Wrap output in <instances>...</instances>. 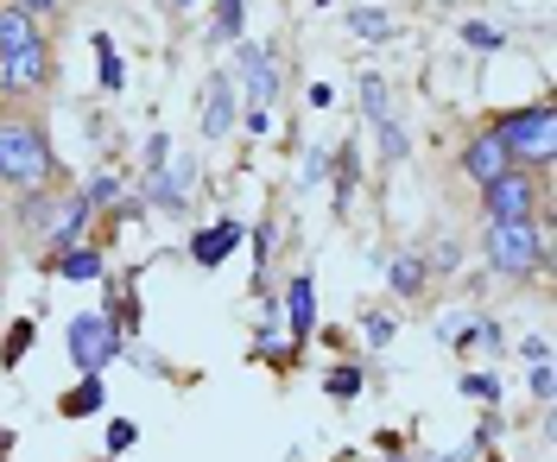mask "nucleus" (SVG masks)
I'll list each match as a JSON object with an SVG mask.
<instances>
[{"label": "nucleus", "mask_w": 557, "mask_h": 462, "mask_svg": "<svg viewBox=\"0 0 557 462\" xmlns=\"http://www.w3.org/2000/svg\"><path fill=\"white\" fill-rule=\"evenodd\" d=\"M525 387H532V399H539V405H552V361H532Z\"/></svg>", "instance_id": "e433bc0d"}, {"label": "nucleus", "mask_w": 557, "mask_h": 462, "mask_svg": "<svg viewBox=\"0 0 557 462\" xmlns=\"http://www.w3.org/2000/svg\"><path fill=\"white\" fill-rule=\"evenodd\" d=\"M89 228H96V210H89V197L83 190H70L58 215H51V228H45V253H64L76 241H89Z\"/></svg>", "instance_id": "9b49d317"}, {"label": "nucleus", "mask_w": 557, "mask_h": 462, "mask_svg": "<svg viewBox=\"0 0 557 462\" xmlns=\"http://www.w3.org/2000/svg\"><path fill=\"white\" fill-rule=\"evenodd\" d=\"M64 349H70V367L76 374H108L114 361L127 355V336H121L114 311H76L64 323Z\"/></svg>", "instance_id": "20e7f679"}, {"label": "nucleus", "mask_w": 557, "mask_h": 462, "mask_svg": "<svg viewBox=\"0 0 557 462\" xmlns=\"http://www.w3.org/2000/svg\"><path fill=\"white\" fill-rule=\"evenodd\" d=\"M482 260L494 279H545L552 273V228L532 222H487L482 228Z\"/></svg>", "instance_id": "f03ea898"}, {"label": "nucleus", "mask_w": 557, "mask_h": 462, "mask_svg": "<svg viewBox=\"0 0 557 462\" xmlns=\"http://www.w3.org/2000/svg\"><path fill=\"white\" fill-rule=\"evenodd\" d=\"M58 203H64V197H58L51 184H38V190H20V210H13V222H20L26 235H45V228H51V215H58Z\"/></svg>", "instance_id": "a211bd4d"}, {"label": "nucleus", "mask_w": 557, "mask_h": 462, "mask_svg": "<svg viewBox=\"0 0 557 462\" xmlns=\"http://www.w3.org/2000/svg\"><path fill=\"white\" fill-rule=\"evenodd\" d=\"M108 412V380L102 374H76V387L58 399V419H96Z\"/></svg>", "instance_id": "dca6fc26"}, {"label": "nucleus", "mask_w": 557, "mask_h": 462, "mask_svg": "<svg viewBox=\"0 0 557 462\" xmlns=\"http://www.w3.org/2000/svg\"><path fill=\"white\" fill-rule=\"evenodd\" d=\"M190 184H197V159H177L172 165H159V172H146V190H139V203L159 215H172V222H184L190 215Z\"/></svg>", "instance_id": "0eeeda50"}, {"label": "nucleus", "mask_w": 557, "mask_h": 462, "mask_svg": "<svg viewBox=\"0 0 557 462\" xmlns=\"http://www.w3.org/2000/svg\"><path fill=\"white\" fill-rule=\"evenodd\" d=\"M38 184H58V146L38 114L0 108V190H38Z\"/></svg>", "instance_id": "f257e3e1"}, {"label": "nucleus", "mask_w": 557, "mask_h": 462, "mask_svg": "<svg viewBox=\"0 0 557 462\" xmlns=\"http://www.w3.org/2000/svg\"><path fill=\"white\" fill-rule=\"evenodd\" d=\"M38 38V20L26 7H0V51H13V45H33Z\"/></svg>", "instance_id": "a878e982"}, {"label": "nucleus", "mask_w": 557, "mask_h": 462, "mask_svg": "<svg viewBox=\"0 0 557 462\" xmlns=\"http://www.w3.org/2000/svg\"><path fill=\"white\" fill-rule=\"evenodd\" d=\"M13 7H26L33 20H45V13H64V0H13Z\"/></svg>", "instance_id": "58836bf2"}, {"label": "nucleus", "mask_w": 557, "mask_h": 462, "mask_svg": "<svg viewBox=\"0 0 557 462\" xmlns=\"http://www.w3.org/2000/svg\"><path fill=\"white\" fill-rule=\"evenodd\" d=\"M482 215L487 222H532V215H545V184H539V172L507 165L500 178H487L482 184Z\"/></svg>", "instance_id": "39448f33"}, {"label": "nucleus", "mask_w": 557, "mask_h": 462, "mask_svg": "<svg viewBox=\"0 0 557 462\" xmlns=\"http://www.w3.org/2000/svg\"><path fill=\"white\" fill-rule=\"evenodd\" d=\"M343 26L355 38H368V45H386V38H399V20L393 13H381V7H348Z\"/></svg>", "instance_id": "412c9836"}, {"label": "nucleus", "mask_w": 557, "mask_h": 462, "mask_svg": "<svg viewBox=\"0 0 557 462\" xmlns=\"http://www.w3.org/2000/svg\"><path fill=\"white\" fill-rule=\"evenodd\" d=\"M33 342H38V323L33 317H13V323H7V336H0V367L13 374L20 361L33 355Z\"/></svg>", "instance_id": "b1692460"}, {"label": "nucleus", "mask_w": 557, "mask_h": 462, "mask_svg": "<svg viewBox=\"0 0 557 462\" xmlns=\"http://www.w3.org/2000/svg\"><path fill=\"white\" fill-rule=\"evenodd\" d=\"M134 444H139V425H134V419H108V444H102L108 457H127Z\"/></svg>", "instance_id": "7c9ffc66"}, {"label": "nucleus", "mask_w": 557, "mask_h": 462, "mask_svg": "<svg viewBox=\"0 0 557 462\" xmlns=\"http://www.w3.org/2000/svg\"><path fill=\"white\" fill-rule=\"evenodd\" d=\"M51 76H58V58H51V38L45 33H38L33 45L0 51V96H38Z\"/></svg>", "instance_id": "423d86ee"}, {"label": "nucleus", "mask_w": 557, "mask_h": 462, "mask_svg": "<svg viewBox=\"0 0 557 462\" xmlns=\"http://www.w3.org/2000/svg\"><path fill=\"white\" fill-rule=\"evenodd\" d=\"M323 178H330V152H323V146H311V152L298 159V184L311 190V184H323Z\"/></svg>", "instance_id": "72a5a7b5"}, {"label": "nucleus", "mask_w": 557, "mask_h": 462, "mask_svg": "<svg viewBox=\"0 0 557 462\" xmlns=\"http://www.w3.org/2000/svg\"><path fill=\"white\" fill-rule=\"evenodd\" d=\"M235 83L247 89V102L273 108L278 102V64H273V45H253V38H235Z\"/></svg>", "instance_id": "1a4fd4ad"}, {"label": "nucleus", "mask_w": 557, "mask_h": 462, "mask_svg": "<svg viewBox=\"0 0 557 462\" xmlns=\"http://www.w3.org/2000/svg\"><path fill=\"white\" fill-rule=\"evenodd\" d=\"M462 392H469V399H487V405H500V374L475 367V374H462Z\"/></svg>", "instance_id": "473e14b6"}, {"label": "nucleus", "mask_w": 557, "mask_h": 462, "mask_svg": "<svg viewBox=\"0 0 557 462\" xmlns=\"http://www.w3.org/2000/svg\"><path fill=\"white\" fill-rule=\"evenodd\" d=\"M330 178H336V215H348L355 184H361V140H343L336 152H330Z\"/></svg>", "instance_id": "f3484780"}, {"label": "nucleus", "mask_w": 557, "mask_h": 462, "mask_svg": "<svg viewBox=\"0 0 557 462\" xmlns=\"http://www.w3.org/2000/svg\"><path fill=\"white\" fill-rule=\"evenodd\" d=\"M424 266H431V279H437V273H462V241H456V235H444V241H431V253H424Z\"/></svg>", "instance_id": "bb28decb"}, {"label": "nucleus", "mask_w": 557, "mask_h": 462, "mask_svg": "<svg viewBox=\"0 0 557 462\" xmlns=\"http://www.w3.org/2000/svg\"><path fill=\"white\" fill-rule=\"evenodd\" d=\"M456 165H462V178H469V184H487V178H500L513 159H507V152H500V140H494V134L482 127V134H469V140H462Z\"/></svg>", "instance_id": "ddd939ff"}, {"label": "nucleus", "mask_w": 557, "mask_h": 462, "mask_svg": "<svg viewBox=\"0 0 557 462\" xmlns=\"http://www.w3.org/2000/svg\"><path fill=\"white\" fill-rule=\"evenodd\" d=\"M45 266H51L58 279H70V285H102V279H108V253L96 248V241H76V248L51 253Z\"/></svg>", "instance_id": "4468645a"}, {"label": "nucleus", "mask_w": 557, "mask_h": 462, "mask_svg": "<svg viewBox=\"0 0 557 462\" xmlns=\"http://www.w3.org/2000/svg\"><path fill=\"white\" fill-rule=\"evenodd\" d=\"M323 392H330L336 405H348V399H361V392H368V367H361V361H336V367L323 374Z\"/></svg>", "instance_id": "5701e85b"}, {"label": "nucleus", "mask_w": 557, "mask_h": 462, "mask_svg": "<svg viewBox=\"0 0 557 462\" xmlns=\"http://www.w3.org/2000/svg\"><path fill=\"white\" fill-rule=\"evenodd\" d=\"M247 241V228L242 222H235V215H222V222H215V228H197V235H190V266H203V273H215V266H222V260H228V253L242 248Z\"/></svg>", "instance_id": "f8f14e48"}, {"label": "nucleus", "mask_w": 557, "mask_h": 462, "mask_svg": "<svg viewBox=\"0 0 557 462\" xmlns=\"http://www.w3.org/2000/svg\"><path fill=\"white\" fill-rule=\"evenodd\" d=\"M139 165H146V172H159V165H172V134H165V127H159V134L146 140V152H139Z\"/></svg>", "instance_id": "c9c22d12"}, {"label": "nucleus", "mask_w": 557, "mask_h": 462, "mask_svg": "<svg viewBox=\"0 0 557 462\" xmlns=\"http://www.w3.org/2000/svg\"><path fill=\"white\" fill-rule=\"evenodd\" d=\"M203 140L215 146V140H228L235 134V121H242V83H235V71L222 64V71H209V83H203Z\"/></svg>", "instance_id": "6e6552de"}, {"label": "nucleus", "mask_w": 557, "mask_h": 462, "mask_svg": "<svg viewBox=\"0 0 557 462\" xmlns=\"http://www.w3.org/2000/svg\"><path fill=\"white\" fill-rule=\"evenodd\" d=\"M13 457V430H0V462Z\"/></svg>", "instance_id": "ea45409f"}, {"label": "nucleus", "mask_w": 557, "mask_h": 462, "mask_svg": "<svg viewBox=\"0 0 557 462\" xmlns=\"http://www.w3.org/2000/svg\"><path fill=\"white\" fill-rule=\"evenodd\" d=\"M235 127H247L253 140H267V134H273V108H260V102H242V121H235Z\"/></svg>", "instance_id": "f704fd0d"}, {"label": "nucleus", "mask_w": 557, "mask_h": 462, "mask_svg": "<svg viewBox=\"0 0 557 462\" xmlns=\"http://www.w3.org/2000/svg\"><path fill=\"white\" fill-rule=\"evenodd\" d=\"M393 329H399V323L386 317V311H361V336H368V349H386Z\"/></svg>", "instance_id": "2f4dec72"}, {"label": "nucleus", "mask_w": 557, "mask_h": 462, "mask_svg": "<svg viewBox=\"0 0 557 462\" xmlns=\"http://www.w3.org/2000/svg\"><path fill=\"white\" fill-rule=\"evenodd\" d=\"M317 7H330V0H317Z\"/></svg>", "instance_id": "79ce46f5"}, {"label": "nucleus", "mask_w": 557, "mask_h": 462, "mask_svg": "<svg viewBox=\"0 0 557 462\" xmlns=\"http://www.w3.org/2000/svg\"><path fill=\"white\" fill-rule=\"evenodd\" d=\"M355 102H361V114H368V121L393 114V89H386V76L381 71H361V76H355Z\"/></svg>", "instance_id": "393cba45"}, {"label": "nucleus", "mask_w": 557, "mask_h": 462, "mask_svg": "<svg viewBox=\"0 0 557 462\" xmlns=\"http://www.w3.org/2000/svg\"><path fill=\"white\" fill-rule=\"evenodd\" d=\"M462 45H469V51H500L507 33H500V26H487V20H462Z\"/></svg>", "instance_id": "c756f323"}, {"label": "nucleus", "mask_w": 557, "mask_h": 462, "mask_svg": "<svg viewBox=\"0 0 557 462\" xmlns=\"http://www.w3.org/2000/svg\"><path fill=\"white\" fill-rule=\"evenodd\" d=\"M520 355H525V361H552V342H545V336H525Z\"/></svg>", "instance_id": "4c0bfd02"}, {"label": "nucleus", "mask_w": 557, "mask_h": 462, "mask_svg": "<svg viewBox=\"0 0 557 462\" xmlns=\"http://www.w3.org/2000/svg\"><path fill=\"white\" fill-rule=\"evenodd\" d=\"M89 45H96V83H102L108 96H121V89H127V58H121V45L108 33H96Z\"/></svg>", "instance_id": "4be33fe9"}, {"label": "nucleus", "mask_w": 557, "mask_h": 462, "mask_svg": "<svg viewBox=\"0 0 557 462\" xmlns=\"http://www.w3.org/2000/svg\"><path fill=\"white\" fill-rule=\"evenodd\" d=\"M278 317L292 323V349L305 355V342H311V329H317V279H311V273H292V279H285Z\"/></svg>", "instance_id": "9d476101"}, {"label": "nucleus", "mask_w": 557, "mask_h": 462, "mask_svg": "<svg viewBox=\"0 0 557 462\" xmlns=\"http://www.w3.org/2000/svg\"><path fill=\"white\" fill-rule=\"evenodd\" d=\"M381 273H386V291H393V298H424V291H431V266H424V253L418 248L386 253Z\"/></svg>", "instance_id": "2eb2a0df"}, {"label": "nucleus", "mask_w": 557, "mask_h": 462, "mask_svg": "<svg viewBox=\"0 0 557 462\" xmlns=\"http://www.w3.org/2000/svg\"><path fill=\"white\" fill-rule=\"evenodd\" d=\"M165 7H172V13H190V7H197V0H165Z\"/></svg>", "instance_id": "a19ab883"}, {"label": "nucleus", "mask_w": 557, "mask_h": 462, "mask_svg": "<svg viewBox=\"0 0 557 462\" xmlns=\"http://www.w3.org/2000/svg\"><path fill=\"white\" fill-rule=\"evenodd\" d=\"M247 248H253V285H260V279H267V266H273V222L247 228Z\"/></svg>", "instance_id": "c85d7f7f"}, {"label": "nucleus", "mask_w": 557, "mask_h": 462, "mask_svg": "<svg viewBox=\"0 0 557 462\" xmlns=\"http://www.w3.org/2000/svg\"><path fill=\"white\" fill-rule=\"evenodd\" d=\"M83 197H89V210L96 215L114 210V203H121V178H114V172H96V178L83 184Z\"/></svg>", "instance_id": "cd10ccee"}, {"label": "nucleus", "mask_w": 557, "mask_h": 462, "mask_svg": "<svg viewBox=\"0 0 557 462\" xmlns=\"http://www.w3.org/2000/svg\"><path fill=\"white\" fill-rule=\"evenodd\" d=\"M368 127H374V146H381L386 165H406V159H412V127L399 121V108H393V114H381V121H368Z\"/></svg>", "instance_id": "aec40b11"}, {"label": "nucleus", "mask_w": 557, "mask_h": 462, "mask_svg": "<svg viewBox=\"0 0 557 462\" xmlns=\"http://www.w3.org/2000/svg\"><path fill=\"white\" fill-rule=\"evenodd\" d=\"M203 38L209 45H235V38H247V0H209Z\"/></svg>", "instance_id": "6ab92c4d"}, {"label": "nucleus", "mask_w": 557, "mask_h": 462, "mask_svg": "<svg viewBox=\"0 0 557 462\" xmlns=\"http://www.w3.org/2000/svg\"><path fill=\"white\" fill-rule=\"evenodd\" d=\"M487 134L500 140V152H507L513 165L539 172V178L552 172V159H557V108H552V102H525V108H513V114H500Z\"/></svg>", "instance_id": "7ed1b4c3"}]
</instances>
